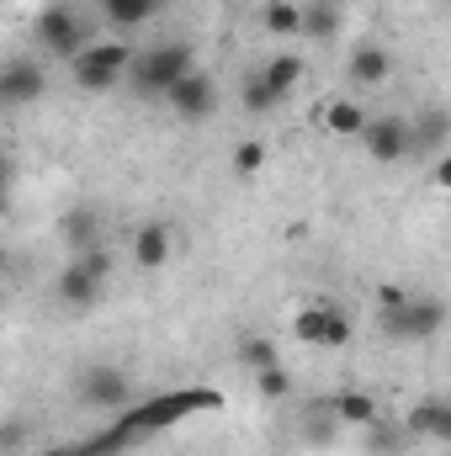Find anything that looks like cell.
Instances as JSON below:
<instances>
[{
	"mask_svg": "<svg viewBox=\"0 0 451 456\" xmlns=\"http://www.w3.org/2000/svg\"><path fill=\"white\" fill-rule=\"evenodd\" d=\"M192 59H197V53H192V43H154V48L133 53L127 75H133V86H138L144 96H165L186 69H197Z\"/></svg>",
	"mask_w": 451,
	"mask_h": 456,
	"instance_id": "6da1fadb",
	"label": "cell"
},
{
	"mask_svg": "<svg viewBox=\"0 0 451 456\" xmlns=\"http://www.w3.org/2000/svg\"><path fill=\"white\" fill-rule=\"evenodd\" d=\"M377 324H382L388 340H436L441 324H447V303L441 297H409L404 292L398 303H382Z\"/></svg>",
	"mask_w": 451,
	"mask_h": 456,
	"instance_id": "7a4b0ae2",
	"label": "cell"
},
{
	"mask_svg": "<svg viewBox=\"0 0 451 456\" xmlns=\"http://www.w3.org/2000/svg\"><path fill=\"white\" fill-rule=\"evenodd\" d=\"M127 64H133V48L127 43H86L75 59H70V75H75V86L80 91H91V96H102V91H112L127 80Z\"/></svg>",
	"mask_w": 451,
	"mask_h": 456,
	"instance_id": "3957f363",
	"label": "cell"
},
{
	"mask_svg": "<svg viewBox=\"0 0 451 456\" xmlns=\"http://www.w3.org/2000/svg\"><path fill=\"white\" fill-rule=\"evenodd\" d=\"M218 403H224V393H213V387H181V393H165V398H154V403L122 414V430H127V436H138V430H160V425L186 419L192 409H218Z\"/></svg>",
	"mask_w": 451,
	"mask_h": 456,
	"instance_id": "277c9868",
	"label": "cell"
},
{
	"mask_svg": "<svg viewBox=\"0 0 451 456\" xmlns=\"http://www.w3.org/2000/svg\"><path fill=\"white\" fill-rule=\"evenodd\" d=\"M350 314L340 303H303L298 319H292V340L298 345H314V350H340L350 345Z\"/></svg>",
	"mask_w": 451,
	"mask_h": 456,
	"instance_id": "5b68a950",
	"label": "cell"
},
{
	"mask_svg": "<svg viewBox=\"0 0 451 456\" xmlns=\"http://www.w3.org/2000/svg\"><path fill=\"white\" fill-rule=\"evenodd\" d=\"M165 107L181 117V122H208L218 112V80L208 69H186L170 91H165Z\"/></svg>",
	"mask_w": 451,
	"mask_h": 456,
	"instance_id": "8992f818",
	"label": "cell"
},
{
	"mask_svg": "<svg viewBox=\"0 0 451 456\" xmlns=\"http://www.w3.org/2000/svg\"><path fill=\"white\" fill-rule=\"evenodd\" d=\"M37 43H43L53 59H75L91 37H86V21H80L70 5H59V0H53V5H43V11H37Z\"/></svg>",
	"mask_w": 451,
	"mask_h": 456,
	"instance_id": "52a82bcc",
	"label": "cell"
},
{
	"mask_svg": "<svg viewBox=\"0 0 451 456\" xmlns=\"http://www.w3.org/2000/svg\"><path fill=\"white\" fill-rule=\"evenodd\" d=\"M48 96V69L43 59H5L0 64V107H32Z\"/></svg>",
	"mask_w": 451,
	"mask_h": 456,
	"instance_id": "ba28073f",
	"label": "cell"
},
{
	"mask_svg": "<svg viewBox=\"0 0 451 456\" xmlns=\"http://www.w3.org/2000/svg\"><path fill=\"white\" fill-rule=\"evenodd\" d=\"M75 393H80V403L86 409H127V398H133V377L122 371V366H86L80 371V382H75Z\"/></svg>",
	"mask_w": 451,
	"mask_h": 456,
	"instance_id": "9c48e42d",
	"label": "cell"
},
{
	"mask_svg": "<svg viewBox=\"0 0 451 456\" xmlns=\"http://www.w3.org/2000/svg\"><path fill=\"white\" fill-rule=\"evenodd\" d=\"M361 149H366V159H377V165L409 159V117H366Z\"/></svg>",
	"mask_w": 451,
	"mask_h": 456,
	"instance_id": "30bf717a",
	"label": "cell"
},
{
	"mask_svg": "<svg viewBox=\"0 0 451 456\" xmlns=\"http://www.w3.org/2000/svg\"><path fill=\"white\" fill-rule=\"evenodd\" d=\"M102 287H107V281H96L91 271H80V260H70V265L59 271V281H53V292H59V303H64L70 314L96 308V303H102Z\"/></svg>",
	"mask_w": 451,
	"mask_h": 456,
	"instance_id": "8fae6325",
	"label": "cell"
},
{
	"mask_svg": "<svg viewBox=\"0 0 451 456\" xmlns=\"http://www.w3.org/2000/svg\"><path fill=\"white\" fill-rule=\"evenodd\" d=\"M345 75H350V86L377 91V86L393 75V53H388V48H377V43H361V48L350 53V64H345Z\"/></svg>",
	"mask_w": 451,
	"mask_h": 456,
	"instance_id": "7c38bea8",
	"label": "cell"
},
{
	"mask_svg": "<svg viewBox=\"0 0 451 456\" xmlns=\"http://www.w3.org/2000/svg\"><path fill=\"white\" fill-rule=\"evenodd\" d=\"M59 239L70 244V260L86 255L91 244H102V218H96V208H70V213L59 218Z\"/></svg>",
	"mask_w": 451,
	"mask_h": 456,
	"instance_id": "4fadbf2b",
	"label": "cell"
},
{
	"mask_svg": "<svg viewBox=\"0 0 451 456\" xmlns=\"http://www.w3.org/2000/svg\"><path fill=\"white\" fill-rule=\"evenodd\" d=\"M165 260H170V228L165 224L133 228V265L138 271H165Z\"/></svg>",
	"mask_w": 451,
	"mask_h": 456,
	"instance_id": "5bb4252c",
	"label": "cell"
},
{
	"mask_svg": "<svg viewBox=\"0 0 451 456\" xmlns=\"http://www.w3.org/2000/svg\"><path fill=\"white\" fill-rule=\"evenodd\" d=\"M324 133H335V138H361V127H366V102H356V96H335V102H324Z\"/></svg>",
	"mask_w": 451,
	"mask_h": 456,
	"instance_id": "9a60e30c",
	"label": "cell"
},
{
	"mask_svg": "<svg viewBox=\"0 0 451 456\" xmlns=\"http://www.w3.org/2000/svg\"><path fill=\"white\" fill-rule=\"evenodd\" d=\"M404 430H409V436H420V441H447V436H451V409L441 403V398H425V403H414V409H409Z\"/></svg>",
	"mask_w": 451,
	"mask_h": 456,
	"instance_id": "2e32d148",
	"label": "cell"
},
{
	"mask_svg": "<svg viewBox=\"0 0 451 456\" xmlns=\"http://www.w3.org/2000/svg\"><path fill=\"white\" fill-rule=\"evenodd\" d=\"M330 409H335L340 425H356V430H372L377 425V398L372 393H361V387H345L330 398Z\"/></svg>",
	"mask_w": 451,
	"mask_h": 456,
	"instance_id": "e0dca14e",
	"label": "cell"
},
{
	"mask_svg": "<svg viewBox=\"0 0 451 456\" xmlns=\"http://www.w3.org/2000/svg\"><path fill=\"white\" fill-rule=\"evenodd\" d=\"M447 133H451L447 112H420V117H409V154H441Z\"/></svg>",
	"mask_w": 451,
	"mask_h": 456,
	"instance_id": "ac0fdd59",
	"label": "cell"
},
{
	"mask_svg": "<svg viewBox=\"0 0 451 456\" xmlns=\"http://www.w3.org/2000/svg\"><path fill=\"white\" fill-rule=\"evenodd\" d=\"M335 32H340V5L335 0H303V32H298V37L324 43V37H335Z\"/></svg>",
	"mask_w": 451,
	"mask_h": 456,
	"instance_id": "d6986e66",
	"label": "cell"
},
{
	"mask_svg": "<svg viewBox=\"0 0 451 456\" xmlns=\"http://www.w3.org/2000/svg\"><path fill=\"white\" fill-rule=\"evenodd\" d=\"M102 5V16L112 21L117 32H133V27H144L154 11H160V0H96Z\"/></svg>",
	"mask_w": 451,
	"mask_h": 456,
	"instance_id": "ffe728a7",
	"label": "cell"
},
{
	"mask_svg": "<svg viewBox=\"0 0 451 456\" xmlns=\"http://www.w3.org/2000/svg\"><path fill=\"white\" fill-rule=\"evenodd\" d=\"M260 80L276 91V102H287V96L298 91V80H303V59H298V53H276V59L260 69Z\"/></svg>",
	"mask_w": 451,
	"mask_h": 456,
	"instance_id": "44dd1931",
	"label": "cell"
},
{
	"mask_svg": "<svg viewBox=\"0 0 451 456\" xmlns=\"http://www.w3.org/2000/svg\"><path fill=\"white\" fill-rule=\"evenodd\" d=\"M260 27H266L271 37H298V32H303V5L271 0V5H266V16H260Z\"/></svg>",
	"mask_w": 451,
	"mask_h": 456,
	"instance_id": "7402d4cb",
	"label": "cell"
},
{
	"mask_svg": "<svg viewBox=\"0 0 451 456\" xmlns=\"http://www.w3.org/2000/svg\"><path fill=\"white\" fill-rule=\"evenodd\" d=\"M239 361L250 371H266V366H282V350H276V340H266V335H244L239 340Z\"/></svg>",
	"mask_w": 451,
	"mask_h": 456,
	"instance_id": "603a6c76",
	"label": "cell"
},
{
	"mask_svg": "<svg viewBox=\"0 0 451 456\" xmlns=\"http://www.w3.org/2000/svg\"><path fill=\"white\" fill-rule=\"evenodd\" d=\"M239 107L250 117H266V112H276V91L260 80V75H244V86H239Z\"/></svg>",
	"mask_w": 451,
	"mask_h": 456,
	"instance_id": "cb8c5ba5",
	"label": "cell"
},
{
	"mask_svg": "<svg viewBox=\"0 0 451 456\" xmlns=\"http://www.w3.org/2000/svg\"><path fill=\"white\" fill-rule=\"evenodd\" d=\"M260 165H266V143H260V138H244V143L234 149V175L250 181V175H260Z\"/></svg>",
	"mask_w": 451,
	"mask_h": 456,
	"instance_id": "d4e9b609",
	"label": "cell"
},
{
	"mask_svg": "<svg viewBox=\"0 0 451 456\" xmlns=\"http://www.w3.org/2000/svg\"><path fill=\"white\" fill-rule=\"evenodd\" d=\"M255 393L260 398H292V377H287V366H266V371H255Z\"/></svg>",
	"mask_w": 451,
	"mask_h": 456,
	"instance_id": "484cf974",
	"label": "cell"
},
{
	"mask_svg": "<svg viewBox=\"0 0 451 456\" xmlns=\"http://www.w3.org/2000/svg\"><path fill=\"white\" fill-rule=\"evenodd\" d=\"M303 430H308V441H314V446H330V441H335V430H340L335 409H330V403H324V409H308V425H303Z\"/></svg>",
	"mask_w": 451,
	"mask_h": 456,
	"instance_id": "4316f807",
	"label": "cell"
},
{
	"mask_svg": "<svg viewBox=\"0 0 451 456\" xmlns=\"http://www.w3.org/2000/svg\"><path fill=\"white\" fill-rule=\"evenodd\" d=\"M75 260H80V271H91L96 281H107V276H112V249H107V244H91V249H86V255H75Z\"/></svg>",
	"mask_w": 451,
	"mask_h": 456,
	"instance_id": "83f0119b",
	"label": "cell"
},
{
	"mask_svg": "<svg viewBox=\"0 0 451 456\" xmlns=\"http://www.w3.org/2000/svg\"><path fill=\"white\" fill-rule=\"evenodd\" d=\"M5 186H11V159L0 154V191H5Z\"/></svg>",
	"mask_w": 451,
	"mask_h": 456,
	"instance_id": "f1b7e54d",
	"label": "cell"
},
{
	"mask_svg": "<svg viewBox=\"0 0 451 456\" xmlns=\"http://www.w3.org/2000/svg\"><path fill=\"white\" fill-rule=\"evenodd\" d=\"M0 213H5V191H0Z\"/></svg>",
	"mask_w": 451,
	"mask_h": 456,
	"instance_id": "f546056e",
	"label": "cell"
},
{
	"mask_svg": "<svg viewBox=\"0 0 451 456\" xmlns=\"http://www.w3.org/2000/svg\"><path fill=\"white\" fill-rule=\"evenodd\" d=\"M53 456H75V452H53Z\"/></svg>",
	"mask_w": 451,
	"mask_h": 456,
	"instance_id": "4dcf8cb0",
	"label": "cell"
},
{
	"mask_svg": "<svg viewBox=\"0 0 451 456\" xmlns=\"http://www.w3.org/2000/svg\"><path fill=\"white\" fill-rule=\"evenodd\" d=\"M37 5H53V0H37Z\"/></svg>",
	"mask_w": 451,
	"mask_h": 456,
	"instance_id": "1f68e13d",
	"label": "cell"
},
{
	"mask_svg": "<svg viewBox=\"0 0 451 456\" xmlns=\"http://www.w3.org/2000/svg\"><path fill=\"white\" fill-rule=\"evenodd\" d=\"M287 5H303V0H287Z\"/></svg>",
	"mask_w": 451,
	"mask_h": 456,
	"instance_id": "d6a6232c",
	"label": "cell"
},
{
	"mask_svg": "<svg viewBox=\"0 0 451 456\" xmlns=\"http://www.w3.org/2000/svg\"><path fill=\"white\" fill-rule=\"evenodd\" d=\"M0 308H5V292H0Z\"/></svg>",
	"mask_w": 451,
	"mask_h": 456,
	"instance_id": "836d02e7",
	"label": "cell"
},
{
	"mask_svg": "<svg viewBox=\"0 0 451 456\" xmlns=\"http://www.w3.org/2000/svg\"><path fill=\"white\" fill-rule=\"evenodd\" d=\"M234 5H244V0H234Z\"/></svg>",
	"mask_w": 451,
	"mask_h": 456,
	"instance_id": "e575fe53",
	"label": "cell"
}]
</instances>
